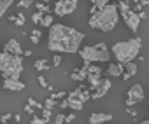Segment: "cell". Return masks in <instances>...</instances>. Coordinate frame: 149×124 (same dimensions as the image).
<instances>
[{
  "label": "cell",
  "instance_id": "1",
  "mask_svg": "<svg viewBox=\"0 0 149 124\" xmlns=\"http://www.w3.org/2000/svg\"><path fill=\"white\" fill-rule=\"evenodd\" d=\"M84 33L76 30V28H70L65 26L61 23H53L49 26V35H47V49L53 52H77L81 44L84 42Z\"/></svg>",
  "mask_w": 149,
  "mask_h": 124
},
{
  "label": "cell",
  "instance_id": "2",
  "mask_svg": "<svg viewBox=\"0 0 149 124\" xmlns=\"http://www.w3.org/2000/svg\"><path fill=\"white\" fill-rule=\"evenodd\" d=\"M118 23H119L118 4H105L95 14H91L90 16V21H88L90 28L100 30V32H112Z\"/></svg>",
  "mask_w": 149,
  "mask_h": 124
},
{
  "label": "cell",
  "instance_id": "3",
  "mask_svg": "<svg viewBox=\"0 0 149 124\" xmlns=\"http://www.w3.org/2000/svg\"><path fill=\"white\" fill-rule=\"evenodd\" d=\"M140 49H142V40L140 37H133L130 40H121L116 42L112 45V54L116 58L118 63H128V61H133L135 58L140 56Z\"/></svg>",
  "mask_w": 149,
  "mask_h": 124
},
{
  "label": "cell",
  "instance_id": "4",
  "mask_svg": "<svg viewBox=\"0 0 149 124\" xmlns=\"http://www.w3.org/2000/svg\"><path fill=\"white\" fill-rule=\"evenodd\" d=\"M23 72V56L0 52V74L4 79H19Z\"/></svg>",
  "mask_w": 149,
  "mask_h": 124
},
{
  "label": "cell",
  "instance_id": "5",
  "mask_svg": "<svg viewBox=\"0 0 149 124\" xmlns=\"http://www.w3.org/2000/svg\"><path fill=\"white\" fill-rule=\"evenodd\" d=\"M77 52L83 58V61H88V63H105V61L111 59V51H109L105 42H98L95 45L79 47Z\"/></svg>",
  "mask_w": 149,
  "mask_h": 124
},
{
  "label": "cell",
  "instance_id": "6",
  "mask_svg": "<svg viewBox=\"0 0 149 124\" xmlns=\"http://www.w3.org/2000/svg\"><path fill=\"white\" fill-rule=\"evenodd\" d=\"M77 7V0H56V4L53 7V12L58 18H63L67 14H72Z\"/></svg>",
  "mask_w": 149,
  "mask_h": 124
},
{
  "label": "cell",
  "instance_id": "7",
  "mask_svg": "<svg viewBox=\"0 0 149 124\" xmlns=\"http://www.w3.org/2000/svg\"><path fill=\"white\" fill-rule=\"evenodd\" d=\"M119 16L123 18V21H125L126 28H128L130 32L137 33V30L140 28V18H139V12H135V11L128 9V11H123V12H119Z\"/></svg>",
  "mask_w": 149,
  "mask_h": 124
},
{
  "label": "cell",
  "instance_id": "8",
  "mask_svg": "<svg viewBox=\"0 0 149 124\" xmlns=\"http://www.w3.org/2000/svg\"><path fill=\"white\" fill-rule=\"evenodd\" d=\"M144 87L140 86V84H133L130 89H128V93H126V100H125V105L126 107H133V105H137V103H140L142 100H144Z\"/></svg>",
  "mask_w": 149,
  "mask_h": 124
},
{
  "label": "cell",
  "instance_id": "9",
  "mask_svg": "<svg viewBox=\"0 0 149 124\" xmlns=\"http://www.w3.org/2000/svg\"><path fill=\"white\" fill-rule=\"evenodd\" d=\"M111 87H112L111 79H100V82H98V86L93 89L95 93L90 96V100H98V98H104V96L111 91Z\"/></svg>",
  "mask_w": 149,
  "mask_h": 124
},
{
  "label": "cell",
  "instance_id": "10",
  "mask_svg": "<svg viewBox=\"0 0 149 124\" xmlns=\"http://www.w3.org/2000/svg\"><path fill=\"white\" fill-rule=\"evenodd\" d=\"M2 87L7 91H13V93H19L25 89V82H21L19 79H4Z\"/></svg>",
  "mask_w": 149,
  "mask_h": 124
},
{
  "label": "cell",
  "instance_id": "11",
  "mask_svg": "<svg viewBox=\"0 0 149 124\" xmlns=\"http://www.w3.org/2000/svg\"><path fill=\"white\" fill-rule=\"evenodd\" d=\"M4 52L16 54V56H23V47H21V44H19L16 39H9L7 44L4 45Z\"/></svg>",
  "mask_w": 149,
  "mask_h": 124
},
{
  "label": "cell",
  "instance_id": "12",
  "mask_svg": "<svg viewBox=\"0 0 149 124\" xmlns=\"http://www.w3.org/2000/svg\"><path fill=\"white\" fill-rule=\"evenodd\" d=\"M88 61H84V65L79 68V70H74L72 74H70V79L72 81H76V82H84L86 81V75H88Z\"/></svg>",
  "mask_w": 149,
  "mask_h": 124
},
{
  "label": "cell",
  "instance_id": "13",
  "mask_svg": "<svg viewBox=\"0 0 149 124\" xmlns=\"http://www.w3.org/2000/svg\"><path fill=\"white\" fill-rule=\"evenodd\" d=\"M107 121H112V114H105V112H95L90 115L88 122L90 124H102V122H107Z\"/></svg>",
  "mask_w": 149,
  "mask_h": 124
},
{
  "label": "cell",
  "instance_id": "14",
  "mask_svg": "<svg viewBox=\"0 0 149 124\" xmlns=\"http://www.w3.org/2000/svg\"><path fill=\"white\" fill-rule=\"evenodd\" d=\"M137 70H139V67H137V63H133V61H128V63H125V70H123V74H121L123 81L132 79V77L137 74Z\"/></svg>",
  "mask_w": 149,
  "mask_h": 124
},
{
  "label": "cell",
  "instance_id": "15",
  "mask_svg": "<svg viewBox=\"0 0 149 124\" xmlns=\"http://www.w3.org/2000/svg\"><path fill=\"white\" fill-rule=\"evenodd\" d=\"M123 70H125V65L123 63H111L109 65V68H107V75L109 77H121V74H123Z\"/></svg>",
  "mask_w": 149,
  "mask_h": 124
},
{
  "label": "cell",
  "instance_id": "16",
  "mask_svg": "<svg viewBox=\"0 0 149 124\" xmlns=\"http://www.w3.org/2000/svg\"><path fill=\"white\" fill-rule=\"evenodd\" d=\"M67 101H68V108L70 110H83L84 108V101H81L79 98H76V96H74V98H68L67 96Z\"/></svg>",
  "mask_w": 149,
  "mask_h": 124
},
{
  "label": "cell",
  "instance_id": "17",
  "mask_svg": "<svg viewBox=\"0 0 149 124\" xmlns=\"http://www.w3.org/2000/svg\"><path fill=\"white\" fill-rule=\"evenodd\" d=\"M100 79H102V75H98V74H88V75H86V81H88V89H90V91H93V89L98 86Z\"/></svg>",
  "mask_w": 149,
  "mask_h": 124
},
{
  "label": "cell",
  "instance_id": "18",
  "mask_svg": "<svg viewBox=\"0 0 149 124\" xmlns=\"http://www.w3.org/2000/svg\"><path fill=\"white\" fill-rule=\"evenodd\" d=\"M9 21H11V23H14L16 26H23V25H25V21H26V18H25V14H23V12H19V14H16V16H11V18H9Z\"/></svg>",
  "mask_w": 149,
  "mask_h": 124
},
{
  "label": "cell",
  "instance_id": "19",
  "mask_svg": "<svg viewBox=\"0 0 149 124\" xmlns=\"http://www.w3.org/2000/svg\"><path fill=\"white\" fill-rule=\"evenodd\" d=\"M33 67H35V70H39V72H46L47 68H49V65H47V59H37L35 63H33Z\"/></svg>",
  "mask_w": 149,
  "mask_h": 124
},
{
  "label": "cell",
  "instance_id": "20",
  "mask_svg": "<svg viewBox=\"0 0 149 124\" xmlns=\"http://www.w3.org/2000/svg\"><path fill=\"white\" fill-rule=\"evenodd\" d=\"M14 2H7V0H0V19H2L4 16H6V12H7V9H11V6H13Z\"/></svg>",
  "mask_w": 149,
  "mask_h": 124
},
{
  "label": "cell",
  "instance_id": "21",
  "mask_svg": "<svg viewBox=\"0 0 149 124\" xmlns=\"http://www.w3.org/2000/svg\"><path fill=\"white\" fill-rule=\"evenodd\" d=\"M40 37H42V32H40L39 28H35V30H32V33H30V42H32V44H39V42H40Z\"/></svg>",
  "mask_w": 149,
  "mask_h": 124
},
{
  "label": "cell",
  "instance_id": "22",
  "mask_svg": "<svg viewBox=\"0 0 149 124\" xmlns=\"http://www.w3.org/2000/svg\"><path fill=\"white\" fill-rule=\"evenodd\" d=\"M39 25H42V26H44V28H49V26H51V25H53V16H51V14H44V16H42V19H40V23H39Z\"/></svg>",
  "mask_w": 149,
  "mask_h": 124
},
{
  "label": "cell",
  "instance_id": "23",
  "mask_svg": "<svg viewBox=\"0 0 149 124\" xmlns=\"http://www.w3.org/2000/svg\"><path fill=\"white\" fill-rule=\"evenodd\" d=\"M42 107H44V108H49V110H53L54 107H58V103H56V100H53V98L49 96V98L44 101V105H42Z\"/></svg>",
  "mask_w": 149,
  "mask_h": 124
},
{
  "label": "cell",
  "instance_id": "24",
  "mask_svg": "<svg viewBox=\"0 0 149 124\" xmlns=\"http://www.w3.org/2000/svg\"><path fill=\"white\" fill-rule=\"evenodd\" d=\"M35 9L37 11H40V12H49L51 9H49V6L47 4H44V2H37L35 4Z\"/></svg>",
  "mask_w": 149,
  "mask_h": 124
},
{
  "label": "cell",
  "instance_id": "25",
  "mask_svg": "<svg viewBox=\"0 0 149 124\" xmlns=\"http://www.w3.org/2000/svg\"><path fill=\"white\" fill-rule=\"evenodd\" d=\"M88 74H98V75H102V68L98 67V65H88Z\"/></svg>",
  "mask_w": 149,
  "mask_h": 124
},
{
  "label": "cell",
  "instance_id": "26",
  "mask_svg": "<svg viewBox=\"0 0 149 124\" xmlns=\"http://www.w3.org/2000/svg\"><path fill=\"white\" fill-rule=\"evenodd\" d=\"M40 110H42V119H44L46 122H49V121H51V115H53V110H49V108H44V107H42Z\"/></svg>",
  "mask_w": 149,
  "mask_h": 124
},
{
  "label": "cell",
  "instance_id": "27",
  "mask_svg": "<svg viewBox=\"0 0 149 124\" xmlns=\"http://www.w3.org/2000/svg\"><path fill=\"white\" fill-rule=\"evenodd\" d=\"M91 4H93V7H97V11H98V9H102L105 4H109V0H91Z\"/></svg>",
  "mask_w": 149,
  "mask_h": 124
},
{
  "label": "cell",
  "instance_id": "28",
  "mask_svg": "<svg viewBox=\"0 0 149 124\" xmlns=\"http://www.w3.org/2000/svg\"><path fill=\"white\" fill-rule=\"evenodd\" d=\"M42 16H44V12L37 11V12H33V14H32V21H33L35 25H39V23H40V19H42Z\"/></svg>",
  "mask_w": 149,
  "mask_h": 124
},
{
  "label": "cell",
  "instance_id": "29",
  "mask_svg": "<svg viewBox=\"0 0 149 124\" xmlns=\"http://www.w3.org/2000/svg\"><path fill=\"white\" fill-rule=\"evenodd\" d=\"M65 96H67V91H58V93H51V98H53V100H56V101H58V100H61V98H65Z\"/></svg>",
  "mask_w": 149,
  "mask_h": 124
},
{
  "label": "cell",
  "instance_id": "30",
  "mask_svg": "<svg viewBox=\"0 0 149 124\" xmlns=\"http://www.w3.org/2000/svg\"><path fill=\"white\" fill-rule=\"evenodd\" d=\"M30 107H33V108H37V110H40L42 108V103H39L37 100H33V98H28V101H26Z\"/></svg>",
  "mask_w": 149,
  "mask_h": 124
},
{
  "label": "cell",
  "instance_id": "31",
  "mask_svg": "<svg viewBox=\"0 0 149 124\" xmlns=\"http://www.w3.org/2000/svg\"><path fill=\"white\" fill-rule=\"evenodd\" d=\"M32 4H33V0H21V2H18V7L25 9V7H30Z\"/></svg>",
  "mask_w": 149,
  "mask_h": 124
},
{
  "label": "cell",
  "instance_id": "32",
  "mask_svg": "<svg viewBox=\"0 0 149 124\" xmlns=\"http://www.w3.org/2000/svg\"><path fill=\"white\" fill-rule=\"evenodd\" d=\"M32 124H46V121L42 119V117H39V115H33V119L30 121Z\"/></svg>",
  "mask_w": 149,
  "mask_h": 124
},
{
  "label": "cell",
  "instance_id": "33",
  "mask_svg": "<svg viewBox=\"0 0 149 124\" xmlns=\"http://www.w3.org/2000/svg\"><path fill=\"white\" fill-rule=\"evenodd\" d=\"M53 63H54L56 67L61 63V54H60V52H54V56H53Z\"/></svg>",
  "mask_w": 149,
  "mask_h": 124
},
{
  "label": "cell",
  "instance_id": "34",
  "mask_svg": "<svg viewBox=\"0 0 149 124\" xmlns=\"http://www.w3.org/2000/svg\"><path fill=\"white\" fill-rule=\"evenodd\" d=\"M54 122H56V124H61V122H65V114H56V117H54Z\"/></svg>",
  "mask_w": 149,
  "mask_h": 124
},
{
  "label": "cell",
  "instance_id": "35",
  "mask_svg": "<svg viewBox=\"0 0 149 124\" xmlns=\"http://www.w3.org/2000/svg\"><path fill=\"white\" fill-rule=\"evenodd\" d=\"M11 117H13L11 114H4L2 117H0V122H2V124H7V122L11 121Z\"/></svg>",
  "mask_w": 149,
  "mask_h": 124
},
{
  "label": "cell",
  "instance_id": "36",
  "mask_svg": "<svg viewBox=\"0 0 149 124\" xmlns=\"http://www.w3.org/2000/svg\"><path fill=\"white\" fill-rule=\"evenodd\" d=\"M58 107H60V108H68V101H67V96H65V98H61V101L58 103Z\"/></svg>",
  "mask_w": 149,
  "mask_h": 124
},
{
  "label": "cell",
  "instance_id": "37",
  "mask_svg": "<svg viewBox=\"0 0 149 124\" xmlns=\"http://www.w3.org/2000/svg\"><path fill=\"white\" fill-rule=\"evenodd\" d=\"M23 108H25V112H26V114H30V115H33V114H35V108H33V107H30L28 103H26Z\"/></svg>",
  "mask_w": 149,
  "mask_h": 124
},
{
  "label": "cell",
  "instance_id": "38",
  "mask_svg": "<svg viewBox=\"0 0 149 124\" xmlns=\"http://www.w3.org/2000/svg\"><path fill=\"white\" fill-rule=\"evenodd\" d=\"M39 84H40V87H47V82H46L44 75H39Z\"/></svg>",
  "mask_w": 149,
  "mask_h": 124
},
{
  "label": "cell",
  "instance_id": "39",
  "mask_svg": "<svg viewBox=\"0 0 149 124\" xmlns=\"http://www.w3.org/2000/svg\"><path fill=\"white\" fill-rule=\"evenodd\" d=\"M76 119V114H70V115H65V122H72Z\"/></svg>",
  "mask_w": 149,
  "mask_h": 124
},
{
  "label": "cell",
  "instance_id": "40",
  "mask_svg": "<svg viewBox=\"0 0 149 124\" xmlns=\"http://www.w3.org/2000/svg\"><path fill=\"white\" fill-rule=\"evenodd\" d=\"M139 4H140L144 9H147V6H149V0H139Z\"/></svg>",
  "mask_w": 149,
  "mask_h": 124
},
{
  "label": "cell",
  "instance_id": "41",
  "mask_svg": "<svg viewBox=\"0 0 149 124\" xmlns=\"http://www.w3.org/2000/svg\"><path fill=\"white\" fill-rule=\"evenodd\" d=\"M14 121H16V122H21V115H19V114H16V115H14Z\"/></svg>",
  "mask_w": 149,
  "mask_h": 124
},
{
  "label": "cell",
  "instance_id": "42",
  "mask_svg": "<svg viewBox=\"0 0 149 124\" xmlns=\"http://www.w3.org/2000/svg\"><path fill=\"white\" fill-rule=\"evenodd\" d=\"M23 56H32V51H23Z\"/></svg>",
  "mask_w": 149,
  "mask_h": 124
},
{
  "label": "cell",
  "instance_id": "43",
  "mask_svg": "<svg viewBox=\"0 0 149 124\" xmlns=\"http://www.w3.org/2000/svg\"><path fill=\"white\" fill-rule=\"evenodd\" d=\"M40 2H44V4H47V2H49V0H40Z\"/></svg>",
  "mask_w": 149,
  "mask_h": 124
},
{
  "label": "cell",
  "instance_id": "44",
  "mask_svg": "<svg viewBox=\"0 0 149 124\" xmlns=\"http://www.w3.org/2000/svg\"><path fill=\"white\" fill-rule=\"evenodd\" d=\"M7 2H14V0H7Z\"/></svg>",
  "mask_w": 149,
  "mask_h": 124
},
{
  "label": "cell",
  "instance_id": "45",
  "mask_svg": "<svg viewBox=\"0 0 149 124\" xmlns=\"http://www.w3.org/2000/svg\"><path fill=\"white\" fill-rule=\"evenodd\" d=\"M133 2H135V4H137V2H139V0H133Z\"/></svg>",
  "mask_w": 149,
  "mask_h": 124
},
{
  "label": "cell",
  "instance_id": "46",
  "mask_svg": "<svg viewBox=\"0 0 149 124\" xmlns=\"http://www.w3.org/2000/svg\"><path fill=\"white\" fill-rule=\"evenodd\" d=\"M118 2H119V0H118Z\"/></svg>",
  "mask_w": 149,
  "mask_h": 124
}]
</instances>
